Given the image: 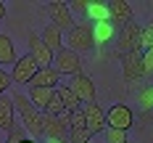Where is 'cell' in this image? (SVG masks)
I'll return each instance as SVG.
<instances>
[{
  "label": "cell",
  "mask_w": 153,
  "mask_h": 143,
  "mask_svg": "<svg viewBox=\"0 0 153 143\" xmlns=\"http://www.w3.org/2000/svg\"><path fill=\"white\" fill-rule=\"evenodd\" d=\"M63 48L74 50L76 56L79 53H90L95 50V34H92V27L87 21H76V27L69 34H63Z\"/></svg>",
  "instance_id": "obj_2"
},
{
  "label": "cell",
  "mask_w": 153,
  "mask_h": 143,
  "mask_svg": "<svg viewBox=\"0 0 153 143\" xmlns=\"http://www.w3.org/2000/svg\"><path fill=\"white\" fill-rule=\"evenodd\" d=\"M53 69L58 72V74H69V77H76V74H82V58L76 56L74 50H69V48H63L56 53V58H53Z\"/></svg>",
  "instance_id": "obj_6"
},
{
  "label": "cell",
  "mask_w": 153,
  "mask_h": 143,
  "mask_svg": "<svg viewBox=\"0 0 153 143\" xmlns=\"http://www.w3.org/2000/svg\"><path fill=\"white\" fill-rule=\"evenodd\" d=\"M48 16H50V24H56L61 32H71L76 27L74 21V13L69 11V3H61V0H53V3H48Z\"/></svg>",
  "instance_id": "obj_4"
},
{
  "label": "cell",
  "mask_w": 153,
  "mask_h": 143,
  "mask_svg": "<svg viewBox=\"0 0 153 143\" xmlns=\"http://www.w3.org/2000/svg\"><path fill=\"white\" fill-rule=\"evenodd\" d=\"M42 135L48 141H69V127L66 122H61V117L42 111Z\"/></svg>",
  "instance_id": "obj_10"
},
{
  "label": "cell",
  "mask_w": 153,
  "mask_h": 143,
  "mask_svg": "<svg viewBox=\"0 0 153 143\" xmlns=\"http://www.w3.org/2000/svg\"><path fill=\"white\" fill-rule=\"evenodd\" d=\"M151 27H153V19H151Z\"/></svg>",
  "instance_id": "obj_35"
},
{
  "label": "cell",
  "mask_w": 153,
  "mask_h": 143,
  "mask_svg": "<svg viewBox=\"0 0 153 143\" xmlns=\"http://www.w3.org/2000/svg\"><path fill=\"white\" fill-rule=\"evenodd\" d=\"M0 19H5V3H0Z\"/></svg>",
  "instance_id": "obj_32"
},
{
  "label": "cell",
  "mask_w": 153,
  "mask_h": 143,
  "mask_svg": "<svg viewBox=\"0 0 153 143\" xmlns=\"http://www.w3.org/2000/svg\"><path fill=\"white\" fill-rule=\"evenodd\" d=\"M63 111H66L63 101L58 98V95H53V101H50V106H48V114H53V117H61Z\"/></svg>",
  "instance_id": "obj_28"
},
{
  "label": "cell",
  "mask_w": 153,
  "mask_h": 143,
  "mask_svg": "<svg viewBox=\"0 0 153 143\" xmlns=\"http://www.w3.org/2000/svg\"><path fill=\"white\" fill-rule=\"evenodd\" d=\"M24 143H37V141H24Z\"/></svg>",
  "instance_id": "obj_34"
},
{
  "label": "cell",
  "mask_w": 153,
  "mask_h": 143,
  "mask_svg": "<svg viewBox=\"0 0 153 143\" xmlns=\"http://www.w3.org/2000/svg\"><path fill=\"white\" fill-rule=\"evenodd\" d=\"M140 48H143V53L145 50H153V27L151 24L143 29V43H140Z\"/></svg>",
  "instance_id": "obj_27"
},
{
  "label": "cell",
  "mask_w": 153,
  "mask_h": 143,
  "mask_svg": "<svg viewBox=\"0 0 153 143\" xmlns=\"http://www.w3.org/2000/svg\"><path fill=\"white\" fill-rule=\"evenodd\" d=\"M13 127H16V106L11 98L0 95V130L11 133Z\"/></svg>",
  "instance_id": "obj_15"
},
{
  "label": "cell",
  "mask_w": 153,
  "mask_h": 143,
  "mask_svg": "<svg viewBox=\"0 0 153 143\" xmlns=\"http://www.w3.org/2000/svg\"><path fill=\"white\" fill-rule=\"evenodd\" d=\"M37 72H40V64L27 53V56H19V61L13 64V69H11V79H13V85H27V88H29V82L34 79Z\"/></svg>",
  "instance_id": "obj_5"
},
{
  "label": "cell",
  "mask_w": 153,
  "mask_h": 143,
  "mask_svg": "<svg viewBox=\"0 0 153 143\" xmlns=\"http://www.w3.org/2000/svg\"><path fill=\"white\" fill-rule=\"evenodd\" d=\"M48 143H69V141H48Z\"/></svg>",
  "instance_id": "obj_33"
},
{
  "label": "cell",
  "mask_w": 153,
  "mask_h": 143,
  "mask_svg": "<svg viewBox=\"0 0 153 143\" xmlns=\"http://www.w3.org/2000/svg\"><path fill=\"white\" fill-rule=\"evenodd\" d=\"M140 43H143V27H137L135 21L124 24L122 29L116 32V50H119V56L135 53V50H140V53H143Z\"/></svg>",
  "instance_id": "obj_3"
},
{
  "label": "cell",
  "mask_w": 153,
  "mask_h": 143,
  "mask_svg": "<svg viewBox=\"0 0 153 143\" xmlns=\"http://www.w3.org/2000/svg\"><path fill=\"white\" fill-rule=\"evenodd\" d=\"M53 95H56V90H48V88H29L27 90V98L34 103V109H40V111H48Z\"/></svg>",
  "instance_id": "obj_16"
},
{
  "label": "cell",
  "mask_w": 153,
  "mask_h": 143,
  "mask_svg": "<svg viewBox=\"0 0 153 143\" xmlns=\"http://www.w3.org/2000/svg\"><path fill=\"white\" fill-rule=\"evenodd\" d=\"M56 95H58V98L63 101V106H66V111H79L82 106H85V103L79 101V95H76L74 90L69 88V85H58V88H56Z\"/></svg>",
  "instance_id": "obj_20"
},
{
  "label": "cell",
  "mask_w": 153,
  "mask_h": 143,
  "mask_svg": "<svg viewBox=\"0 0 153 143\" xmlns=\"http://www.w3.org/2000/svg\"><path fill=\"white\" fill-rule=\"evenodd\" d=\"M122 58V77L124 82H137V79L145 77V72H143V53L135 50V53H127V56H119Z\"/></svg>",
  "instance_id": "obj_9"
},
{
  "label": "cell",
  "mask_w": 153,
  "mask_h": 143,
  "mask_svg": "<svg viewBox=\"0 0 153 143\" xmlns=\"http://www.w3.org/2000/svg\"><path fill=\"white\" fill-rule=\"evenodd\" d=\"M11 101H13L21 122H24V130L29 133L32 138H40V135H42V111L34 109V103H32L29 98H27V93H21V90H16V93L11 95Z\"/></svg>",
  "instance_id": "obj_1"
},
{
  "label": "cell",
  "mask_w": 153,
  "mask_h": 143,
  "mask_svg": "<svg viewBox=\"0 0 153 143\" xmlns=\"http://www.w3.org/2000/svg\"><path fill=\"white\" fill-rule=\"evenodd\" d=\"M127 143H132V141H127Z\"/></svg>",
  "instance_id": "obj_36"
},
{
  "label": "cell",
  "mask_w": 153,
  "mask_h": 143,
  "mask_svg": "<svg viewBox=\"0 0 153 143\" xmlns=\"http://www.w3.org/2000/svg\"><path fill=\"white\" fill-rule=\"evenodd\" d=\"M11 82H13V79H11V72H5V69L0 66V95L8 90V85H11Z\"/></svg>",
  "instance_id": "obj_31"
},
{
  "label": "cell",
  "mask_w": 153,
  "mask_h": 143,
  "mask_svg": "<svg viewBox=\"0 0 153 143\" xmlns=\"http://www.w3.org/2000/svg\"><path fill=\"white\" fill-rule=\"evenodd\" d=\"M132 122H135V114L127 103H114L111 109L106 111V125L114 127V130H132Z\"/></svg>",
  "instance_id": "obj_7"
},
{
  "label": "cell",
  "mask_w": 153,
  "mask_h": 143,
  "mask_svg": "<svg viewBox=\"0 0 153 143\" xmlns=\"http://www.w3.org/2000/svg\"><path fill=\"white\" fill-rule=\"evenodd\" d=\"M69 88L79 95V101H82V103H92V101H95V82H92L85 72H82V74H76V77H71Z\"/></svg>",
  "instance_id": "obj_12"
},
{
  "label": "cell",
  "mask_w": 153,
  "mask_h": 143,
  "mask_svg": "<svg viewBox=\"0 0 153 143\" xmlns=\"http://www.w3.org/2000/svg\"><path fill=\"white\" fill-rule=\"evenodd\" d=\"M16 61H19V56H16L13 40L5 32H0V66H13Z\"/></svg>",
  "instance_id": "obj_18"
},
{
  "label": "cell",
  "mask_w": 153,
  "mask_h": 143,
  "mask_svg": "<svg viewBox=\"0 0 153 143\" xmlns=\"http://www.w3.org/2000/svg\"><path fill=\"white\" fill-rule=\"evenodd\" d=\"M92 21L98 24V21H111V11H108V3L103 0H90V11H87Z\"/></svg>",
  "instance_id": "obj_21"
},
{
  "label": "cell",
  "mask_w": 153,
  "mask_h": 143,
  "mask_svg": "<svg viewBox=\"0 0 153 143\" xmlns=\"http://www.w3.org/2000/svg\"><path fill=\"white\" fill-rule=\"evenodd\" d=\"M61 85V74L53 69V66H42L37 74H34V79L29 82V88H48V90H56Z\"/></svg>",
  "instance_id": "obj_14"
},
{
  "label": "cell",
  "mask_w": 153,
  "mask_h": 143,
  "mask_svg": "<svg viewBox=\"0 0 153 143\" xmlns=\"http://www.w3.org/2000/svg\"><path fill=\"white\" fill-rule=\"evenodd\" d=\"M40 37H42V43H45V45L50 48L53 53L63 50V32L58 29L56 24H48L45 29H42V34H40Z\"/></svg>",
  "instance_id": "obj_19"
},
{
  "label": "cell",
  "mask_w": 153,
  "mask_h": 143,
  "mask_svg": "<svg viewBox=\"0 0 153 143\" xmlns=\"http://www.w3.org/2000/svg\"><path fill=\"white\" fill-rule=\"evenodd\" d=\"M106 141H108V143H127V133H124V130L106 127Z\"/></svg>",
  "instance_id": "obj_24"
},
{
  "label": "cell",
  "mask_w": 153,
  "mask_h": 143,
  "mask_svg": "<svg viewBox=\"0 0 153 143\" xmlns=\"http://www.w3.org/2000/svg\"><path fill=\"white\" fill-rule=\"evenodd\" d=\"M137 103H140V109L145 111V114H151V111H153V85L143 88V90L137 93Z\"/></svg>",
  "instance_id": "obj_22"
},
{
  "label": "cell",
  "mask_w": 153,
  "mask_h": 143,
  "mask_svg": "<svg viewBox=\"0 0 153 143\" xmlns=\"http://www.w3.org/2000/svg\"><path fill=\"white\" fill-rule=\"evenodd\" d=\"M90 143H92V141H90Z\"/></svg>",
  "instance_id": "obj_37"
},
{
  "label": "cell",
  "mask_w": 153,
  "mask_h": 143,
  "mask_svg": "<svg viewBox=\"0 0 153 143\" xmlns=\"http://www.w3.org/2000/svg\"><path fill=\"white\" fill-rule=\"evenodd\" d=\"M85 109V119H87V135H100V133H106V111L100 109V103L98 101H92V103H85L82 106Z\"/></svg>",
  "instance_id": "obj_8"
},
{
  "label": "cell",
  "mask_w": 153,
  "mask_h": 143,
  "mask_svg": "<svg viewBox=\"0 0 153 143\" xmlns=\"http://www.w3.org/2000/svg\"><path fill=\"white\" fill-rule=\"evenodd\" d=\"M69 11L76 16H87V11H90V3L87 0H74V3H69Z\"/></svg>",
  "instance_id": "obj_25"
},
{
  "label": "cell",
  "mask_w": 153,
  "mask_h": 143,
  "mask_svg": "<svg viewBox=\"0 0 153 143\" xmlns=\"http://www.w3.org/2000/svg\"><path fill=\"white\" fill-rule=\"evenodd\" d=\"M24 141H27V130H24V127H19V125H16L13 130L8 133V141H5V143H24Z\"/></svg>",
  "instance_id": "obj_26"
},
{
  "label": "cell",
  "mask_w": 153,
  "mask_h": 143,
  "mask_svg": "<svg viewBox=\"0 0 153 143\" xmlns=\"http://www.w3.org/2000/svg\"><path fill=\"white\" fill-rule=\"evenodd\" d=\"M69 130H87L85 109H79V111H71V114H69Z\"/></svg>",
  "instance_id": "obj_23"
},
{
  "label": "cell",
  "mask_w": 153,
  "mask_h": 143,
  "mask_svg": "<svg viewBox=\"0 0 153 143\" xmlns=\"http://www.w3.org/2000/svg\"><path fill=\"white\" fill-rule=\"evenodd\" d=\"M27 43H29V56L40 64V69H42V66H53L56 53L42 43V37H40V34H29V37H27Z\"/></svg>",
  "instance_id": "obj_11"
},
{
  "label": "cell",
  "mask_w": 153,
  "mask_h": 143,
  "mask_svg": "<svg viewBox=\"0 0 153 143\" xmlns=\"http://www.w3.org/2000/svg\"><path fill=\"white\" fill-rule=\"evenodd\" d=\"M116 27L111 24V21H98L95 27H92V34H95V48H103L111 43V37H116Z\"/></svg>",
  "instance_id": "obj_17"
},
{
  "label": "cell",
  "mask_w": 153,
  "mask_h": 143,
  "mask_svg": "<svg viewBox=\"0 0 153 143\" xmlns=\"http://www.w3.org/2000/svg\"><path fill=\"white\" fill-rule=\"evenodd\" d=\"M69 143H90L87 130H69Z\"/></svg>",
  "instance_id": "obj_29"
},
{
  "label": "cell",
  "mask_w": 153,
  "mask_h": 143,
  "mask_svg": "<svg viewBox=\"0 0 153 143\" xmlns=\"http://www.w3.org/2000/svg\"><path fill=\"white\" fill-rule=\"evenodd\" d=\"M143 72H145V77H153V50L143 53Z\"/></svg>",
  "instance_id": "obj_30"
},
{
  "label": "cell",
  "mask_w": 153,
  "mask_h": 143,
  "mask_svg": "<svg viewBox=\"0 0 153 143\" xmlns=\"http://www.w3.org/2000/svg\"><path fill=\"white\" fill-rule=\"evenodd\" d=\"M108 11H111V24L116 29H122L124 24L132 21V5L127 0H111L108 3Z\"/></svg>",
  "instance_id": "obj_13"
}]
</instances>
